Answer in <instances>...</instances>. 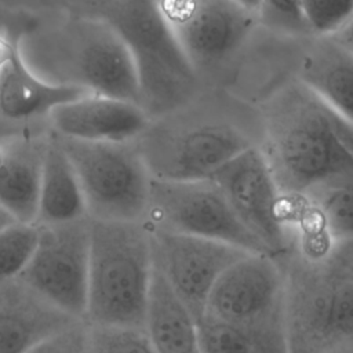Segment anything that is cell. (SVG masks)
<instances>
[{"label":"cell","mask_w":353,"mask_h":353,"mask_svg":"<svg viewBox=\"0 0 353 353\" xmlns=\"http://www.w3.org/2000/svg\"><path fill=\"white\" fill-rule=\"evenodd\" d=\"M261 149L290 210L353 182V123L298 80L259 110Z\"/></svg>","instance_id":"obj_1"},{"label":"cell","mask_w":353,"mask_h":353,"mask_svg":"<svg viewBox=\"0 0 353 353\" xmlns=\"http://www.w3.org/2000/svg\"><path fill=\"white\" fill-rule=\"evenodd\" d=\"M273 256L284 280L288 353H353V239L296 236Z\"/></svg>","instance_id":"obj_2"},{"label":"cell","mask_w":353,"mask_h":353,"mask_svg":"<svg viewBox=\"0 0 353 353\" xmlns=\"http://www.w3.org/2000/svg\"><path fill=\"white\" fill-rule=\"evenodd\" d=\"M18 47L26 65L48 83L141 106L135 57L123 36L102 18L70 12L37 23L18 36Z\"/></svg>","instance_id":"obj_3"},{"label":"cell","mask_w":353,"mask_h":353,"mask_svg":"<svg viewBox=\"0 0 353 353\" xmlns=\"http://www.w3.org/2000/svg\"><path fill=\"white\" fill-rule=\"evenodd\" d=\"M152 178L205 179L239 153L261 146V116L222 109H185L149 121L134 139Z\"/></svg>","instance_id":"obj_4"},{"label":"cell","mask_w":353,"mask_h":353,"mask_svg":"<svg viewBox=\"0 0 353 353\" xmlns=\"http://www.w3.org/2000/svg\"><path fill=\"white\" fill-rule=\"evenodd\" d=\"M153 272L152 236L143 221L90 218L85 320L145 328Z\"/></svg>","instance_id":"obj_5"},{"label":"cell","mask_w":353,"mask_h":353,"mask_svg":"<svg viewBox=\"0 0 353 353\" xmlns=\"http://www.w3.org/2000/svg\"><path fill=\"white\" fill-rule=\"evenodd\" d=\"M79 12L108 21L130 46L141 76V106L150 120L168 114L189 98L194 69L164 28L153 0H91Z\"/></svg>","instance_id":"obj_6"},{"label":"cell","mask_w":353,"mask_h":353,"mask_svg":"<svg viewBox=\"0 0 353 353\" xmlns=\"http://www.w3.org/2000/svg\"><path fill=\"white\" fill-rule=\"evenodd\" d=\"M55 137L76 171L88 218L145 219L152 175L134 141L90 142Z\"/></svg>","instance_id":"obj_7"},{"label":"cell","mask_w":353,"mask_h":353,"mask_svg":"<svg viewBox=\"0 0 353 353\" xmlns=\"http://www.w3.org/2000/svg\"><path fill=\"white\" fill-rule=\"evenodd\" d=\"M143 222L152 230L212 239L250 252L268 254L237 219L225 194L211 178L188 181L152 178Z\"/></svg>","instance_id":"obj_8"},{"label":"cell","mask_w":353,"mask_h":353,"mask_svg":"<svg viewBox=\"0 0 353 353\" xmlns=\"http://www.w3.org/2000/svg\"><path fill=\"white\" fill-rule=\"evenodd\" d=\"M211 179L219 186L241 225L277 255L291 243V214L261 146H252L218 168Z\"/></svg>","instance_id":"obj_9"},{"label":"cell","mask_w":353,"mask_h":353,"mask_svg":"<svg viewBox=\"0 0 353 353\" xmlns=\"http://www.w3.org/2000/svg\"><path fill=\"white\" fill-rule=\"evenodd\" d=\"M37 243L19 277L73 317L87 307L90 218L36 223Z\"/></svg>","instance_id":"obj_10"},{"label":"cell","mask_w":353,"mask_h":353,"mask_svg":"<svg viewBox=\"0 0 353 353\" xmlns=\"http://www.w3.org/2000/svg\"><path fill=\"white\" fill-rule=\"evenodd\" d=\"M153 1L170 37L194 70L232 55L256 22V15L234 0Z\"/></svg>","instance_id":"obj_11"},{"label":"cell","mask_w":353,"mask_h":353,"mask_svg":"<svg viewBox=\"0 0 353 353\" xmlns=\"http://www.w3.org/2000/svg\"><path fill=\"white\" fill-rule=\"evenodd\" d=\"M201 316L234 325L285 328L284 280L274 256L248 252L233 262L211 288Z\"/></svg>","instance_id":"obj_12"},{"label":"cell","mask_w":353,"mask_h":353,"mask_svg":"<svg viewBox=\"0 0 353 353\" xmlns=\"http://www.w3.org/2000/svg\"><path fill=\"white\" fill-rule=\"evenodd\" d=\"M150 230L153 265L197 320L218 277L248 254L236 245L189 234Z\"/></svg>","instance_id":"obj_13"},{"label":"cell","mask_w":353,"mask_h":353,"mask_svg":"<svg viewBox=\"0 0 353 353\" xmlns=\"http://www.w3.org/2000/svg\"><path fill=\"white\" fill-rule=\"evenodd\" d=\"M50 134V127L0 132V205L17 222L36 221Z\"/></svg>","instance_id":"obj_14"},{"label":"cell","mask_w":353,"mask_h":353,"mask_svg":"<svg viewBox=\"0 0 353 353\" xmlns=\"http://www.w3.org/2000/svg\"><path fill=\"white\" fill-rule=\"evenodd\" d=\"M50 130L63 138L90 142L134 141L150 119L138 103L87 94L62 103L48 114Z\"/></svg>","instance_id":"obj_15"},{"label":"cell","mask_w":353,"mask_h":353,"mask_svg":"<svg viewBox=\"0 0 353 353\" xmlns=\"http://www.w3.org/2000/svg\"><path fill=\"white\" fill-rule=\"evenodd\" d=\"M77 320L19 276L0 283V353H26Z\"/></svg>","instance_id":"obj_16"},{"label":"cell","mask_w":353,"mask_h":353,"mask_svg":"<svg viewBox=\"0 0 353 353\" xmlns=\"http://www.w3.org/2000/svg\"><path fill=\"white\" fill-rule=\"evenodd\" d=\"M87 94L81 88L52 84L37 76L23 61L18 37H14L11 54L0 68V123L4 130L25 128L39 119H48L57 106Z\"/></svg>","instance_id":"obj_17"},{"label":"cell","mask_w":353,"mask_h":353,"mask_svg":"<svg viewBox=\"0 0 353 353\" xmlns=\"http://www.w3.org/2000/svg\"><path fill=\"white\" fill-rule=\"evenodd\" d=\"M296 80L334 112L353 123V52L334 37H314Z\"/></svg>","instance_id":"obj_18"},{"label":"cell","mask_w":353,"mask_h":353,"mask_svg":"<svg viewBox=\"0 0 353 353\" xmlns=\"http://www.w3.org/2000/svg\"><path fill=\"white\" fill-rule=\"evenodd\" d=\"M143 327L156 353H201L197 320L154 265Z\"/></svg>","instance_id":"obj_19"},{"label":"cell","mask_w":353,"mask_h":353,"mask_svg":"<svg viewBox=\"0 0 353 353\" xmlns=\"http://www.w3.org/2000/svg\"><path fill=\"white\" fill-rule=\"evenodd\" d=\"M84 216H87V211L76 171L51 131L34 223H59Z\"/></svg>","instance_id":"obj_20"},{"label":"cell","mask_w":353,"mask_h":353,"mask_svg":"<svg viewBox=\"0 0 353 353\" xmlns=\"http://www.w3.org/2000/svg\"><path fill=\"white\" fill-rule=\"evenodd\" d=\"M197 331L201 353H288L283 327L234 325L201 316Z\"/></svg>","instance_id":"obj_21"},{"label":"cell","mask_w":353,"mask_h":353,"mask_svg":"<svg viewBox=\"0 0 353 353\" xmlns=\"http://www.w3.org/2000/svg\"><path fill=\"white\" fill-rule=\"evenodd\" d=\"M87 343L88 353H156L145 328L132 325L87 321Z\"/></svg>","instance_id":"obj_22"},{"label":"cell","mask_w":353,"mask_h":353,"mask_svg":"<svg viewBox=\"0 0 353 353\" xmlns=\"http://www.w3.org/2000/svg\"><path fill=\"white\" fill-rule=\"evenodd\" d=\"M36 243V223L12 222L0 230V283L21 274Z\"/></svg>","instance_id":"obj_23"},{"label":"cell","mask_w":353,"mask_h":353,"mask_svg":"<svg viewBox=\"0 0 353 353\" xmlns=\"http://www.w3.org/2000/svg\"><path fill=\"white\" fill-rule=\"evenodd\" d=\"M312 204L332 239H353V182L319 194Z\"/></svg>","instance_id":"obj_24"},{"label":"cell","mask_w":353,"mask_h":353,"mask_svg":"<svg viewBox=\"0 0 353 353\" xmlns=\"http://www.w3.org/2000/svg\"><path fill=\"white\" fill-rule=\"evenodd\" d=\"M298 8L313 37H332L353 18V0H299Z\"/></svg>","instance_id":"obj_25"},{"label":"cell","mask_w":353,"mask_h":353,"mask_svg":"<svg viewBox=\"0 0 353 353\" xmlns=\"http://www.w3.org/2000/svg\"><path fill=\"white\" fill-rule=\"evenodd\" d=\"M299 0H261L256 21L272 30L292 36H309L301 19Z\"/></svg>","instance_id":"obj_26"},{"label":"cell","mask_w":353,"mask_h":353,"mask_svg":"<svg viewBox=\"0 0 353 353\" xmlns=\"http://www.w3.org/2000/svg\"><path fill=\"white\" fill-rule=\"evenodd\" d=\"M26 353H88L85 319H80L66 328L54 332Z\"/></svg>","instance_id":"obj_27"},{"label":"cell","mask_w":353,"mask_h":353,"mask_svg":"<svg viewBox=\"0 0 353 353\" xmlns=\"http://www.w3.org/2000/svg\"><path fill=\"white\" fill-rule=\"evenodd\" d=\"M332 37L353 52V18Z\"/></svg>","instance_id":"obj_28"},{"label":"cell","mask_w":353,"mask_h":353,"mask_svg":"<svg viewBox=\"0 0 353 353\" xmlns=\"http://www.w3.org/2000/svg\"><path fill=\"white\" fill-rule=\"evenodd\" d=\"M12 40L14 37H6L3 34H0V68L7 62L10 54H11V48H12Z\"/></svg>","instance_id":"obj_29"},{"label":"cell","mask_w":353,"mask_h":353,"mask_svg":"<svg viewBox=\"0 0 353 353\" xmlns=\"http://www.w3.org/2000/svg\"><path fill=\"white\" fill-rule=\"evenodd\" d=\"M12 222H17L1 205H0V230L8 225H11Z\"/></svg>","instance_id":"obj_30"},{"label":"cell","mask_w":353,"mask_h":353,"mask_svg":"<svg viewBox=\"0 0 353 353\" xmlns=\"http://www.w3.org/2000/svg\"><path fill=\"white\" fill-rule=\"evenodd\" d=\"M234 1H237L239 4H241L244 8L252 11L254 14L256 12V8H258V6H259V3H261V0H234Z\"/></svg>","instance_id":"obj_31"},{"label":"cell","mask_w":353,"mask_h":353,"mask_svg":"<svg viewBox=\"0 0 353 353\" xmlns=\"http://www.w3.org/2000/svg\"><path fill=\"white\" fill-rule=\"evenodd\" d=\"M1 131H4V128H3V125H1V123H0V132H1Z\"/></svg>","instance_id":"obj_32"}]
</instances>
